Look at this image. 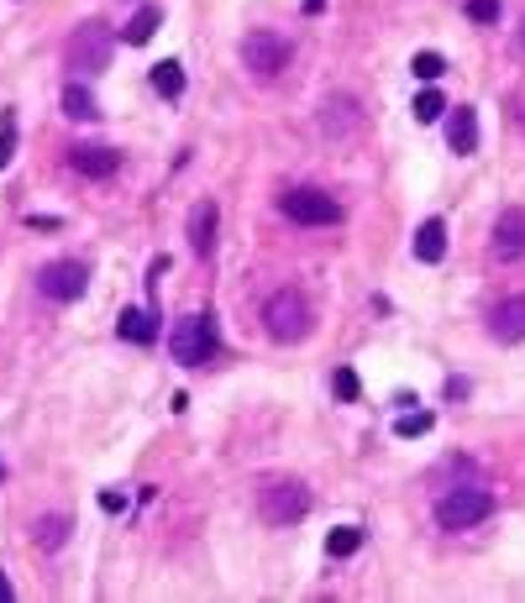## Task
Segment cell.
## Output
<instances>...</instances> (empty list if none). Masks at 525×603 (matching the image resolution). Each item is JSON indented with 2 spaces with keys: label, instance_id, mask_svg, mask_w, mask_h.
<instances>
[{
  "label": "cell",
  "instance_id": "6da1fadb",
  "mask_svg": "<svg viewBox=\"0 0 525 603\" xmlns=\"http://www.w3.org/2000/svg\"><path fill=\"white\" fill-rule=\"evenodd\" d=\"M111 58H116V37H111V27H100V21H79V27L68 32V43H63V63H68L74 74H106Z\"/></svg>",
  "mask_w": 525,
  "mask_h": 603
},
{
  "label": "cell",
  "instance_id": "7a4b0ae2",
  "mask_svg": "<svg viewBox=\"0 0 525 603\" xmlns=\"http://www.w3.org/2000/svg\"><path fill=\"white\" fill-rule=\"evenodd\" d=\"M494 514V494L483 483H463V488H447L436 504V525L441 530H473Z\"/></svg>",
  "mask_w": 525,
  "mask_h": 603
},
{
  "label": "cell",
  "instance_id": "3957f363",
  "mask_svg": "<svg viewBox=\"0 0 525 603\" xmlns=\"http://www.w3.org/2000/svg\"><path fill=\"white\" fill-rule=\"evenodd\" d=\"M263 330H268L274 341H284V346L305 341V336H310V305H305V294H299V289H279V294L263 305Z\"/></svg>",
  "mask_w": 525,
  "mask_h": 603
},
{
  "label": "cell",
  "instance_id": "277c9868",
  "mask_svg": "<svg viewBox=\"0 0 525 603\" xmlns=\"http://www.w3.org/2000/svg\"><path fill=\"white\" fill-rule=\"evenodd\" d=\"M169 352H174L179 368H205V362H216V352H221V341H216V321H211V315H189V321H179L174 336H169Z\"/></svg>",
  "mask_w": 525,
  "mask_h": 603
},
{
  "label": "cell",
  "instance_id": "5b68a950",
  "mask_svg": "<svg viewBox=\"0 0 525 603\" xmlns=\"http://www.w3.org/2000/svg\"><path fill=\"white\" fill-rule=\"evenodd\" d=\"M258 509H263L268 525H299L310 514V488L299 478H268L258 488Z\"/></svg>",
  "mask_w": 525,
  "mask_h": 603
},
{
  "label": "cell",
  "instance_id": "8992f818",
  "mask_svg": "<svg viewBox=\"0 0 525 603\" xmlns=\"http://www.w3.org/2000/svg\"><path fill=\"white\" fill-rule=\"evenodd\" d=\"M290 37H279V32H247L242 37V68L252 74V79H279L284 68H290Z\"/></svg>",
  "mask_w": 525,
  "mask_h": 603
},
{
  "label": "cell",
  "instance_id": "52a82bcc",
  "mask_svg": "<svg viewBox=\"0 0 525 603\" xmlns=\"http://www.w3.org/2000/svg\"><path fill=\"white\" fill-rule=\"evenodd\" d=\"M279 210L294 220V226H342V205L321 189H284L279 194Z\"/></svg>",
  "mask_w": 525,
  "mask_h": 603
},
{
  "label": "cell",
  "instance_id": "ba28073f",
  "mask_svg": "<svg viewBox=\"0 0 525 603\" xmlns=\"http://www.w3.org/2000/svg\"><path fill=\"white\" fill-rule=\"evenodd\" d=\"M37 289L48 294V299H63V305H74L84 289H90V268L79 263V258H59V263H48L43 274H37Z\"/></svg>",
  "mask_w": 525,
  "mask_h": 603
},
{
  "label": "cell",
  "instance_id": "9c48e42d",
  "mask_svg": "<svg viewBox=\"0 0 525 603\" xmlns=\"http://www.w3.org/2000/svg\"><path fill=\"white\" fill-rule=\"evenodd\" d=\"M315 126H321V137H326V142H347L352 131L362 126V106H357L352 95H331L326 106L315 110Z\"/></svg>",
  "mask_w": 525,
  "mask_h": 603
},
{
  "label": "cell",
  "instance_id": "30bf717a",
  "mask_svg": "<svg viewBox=\"0 0 525 603\" xmlns=\"http://www.w3.org/2000/svg\"><path fill=\"white\" fill-rule=\"evenodd\" d=\"M494 258L499 263H521L525 258V205H510V210H499L494 220Z\"/></svg>",
  "mask_w": 525,
  "mask_h": 603
},
{
  "label": "cell",
  "instance_id": "8fae6325",
  "mask_svg": "<svg viewBox=\"0 0 525 603\" xmlns=\"http://www.w3.org/2000/svg\"><path fill=\"white\" fill-rule=\"evenodd\" d=\"M489 336H494V341H505V346L525 341V294L499 299V305L489 310Z\"/></svg>",
  "mask_w": 525,
  "mask_h": 603
},
{
  "label": "cell",
  "instance_id": "7c38bea8",
  "mask_svg": "<svg viewBox=\"0 0 525 603\" xmlns=\"http://www.w3.org/2000/svg\"><path fill=\"white\" fill-rule=\"evenodd\" d=\"M216 231H221L216 200H200V205L189 210V247H195V258H216Z\"/></svg>",
  "mask_w": 525,
  "mask_h": 603
},
{
  "label": "cell",
  "instance_id": "4fadbf2b",
  "mask_svg": "<svg viewBox=\"0 0 525 603\" xmlns=\"http://www.w3.org/2000/svg\"><path fill=\"white\" fill-rule=\"evenodd\" d=\"M68 168H74V173H84V179H111V173L121 168V153H116V147L79 142V147H68Z\"/></svg>",
  "mask_w": 525,
  "mask_h": 603
},
{
  "label": "cell",
  "instance_id": "5bb4252c",
  "mask_svg": "<svg viewBox=\"0 0 525 603\" xmlns=\"http://www.w3.org/2000/svg\"><path fill=\"white\" fill-rule=\"evenodd\" d=\"M447 142H452L457 158L478 153V110H473V106H457L452 115H447Z\"/></svg>",
  "mask_w": 525,
  "mask_h": 603
},
{
  "label": "cell",
  "instance_id": "9a60e30c",
  "mask_svg": "<svg viewBox=\"0 0 525 603\" xmlns=\"http://www.w3.org/2000/svg\"><path fill=\"white\" fill-rule=\"evenodd\" d=\"M415 258L420 263H441L447 258V220H426L415 231Z\"/></svg>",
  "mask_w": 525,
  "mask_h": 603
},
{
  "label": "cell",
  "instance_id": "2e32d148",
  "mask_svg": "<svg viewBox=\"0 0 525 603\" xmlns=\"http://www.w3.org/2000/svg\"><path fill=\"white\" fill-rule=\"evenodd\" d=\"M121 336L131 341V346H147L153 336H158V310L147 305V310H126L121 315Z\"/></svg>",
  "mask_w": 525,
  "mask_h": 603
},
{
  "label": "cell",
  "instance_id": "e0dca14e",
  "mask_svg": "<svg viewBox=\"0 0 525 603\" xmlns=\"http://www.w3.org/2000/svg\"><path fill=\"white\" fill-rule=\"evenodd\" d=\"M59 106H63V115H68V121H95V115H100L95 95H90V84H63Z\"/></svg>",
  "mask_w": 525,
  "mask_h": 603
},
{
  "label": "cell",
  "instance_id": "ac0fdd59",
  "mask_svg": "<svg viewBox=\"0 0 525 603\" xmlns=\"http://www.w3.org/2000/svg\"><path fill=\"white\" fill-rule=\"evenodd\" d=\"M158 27H163V11L158 5H142L131 21H126V32H121V43H131V48H142L147 37H158Z\"/></svg>",
  "mask_w": 525,
  "mask_h": 603
},
{
  "label": "cell",
  "instance_id": "d6986e66",
  "mask_svg": "<svg viewBox=\"0 0 525 603\" xmlns=\"http://www.w3.org/2000/svg\"><path fill=\"white\" fill-rule=\"evenodd\" d=\"M153 90H158L163 100H179V95H184V63H179V58L153 63Z\"/></svg>",
  "mask_w": 525,
  "mask_h": 603
},
{
  "label": "cell",
  "instance_id": "ffe728a7",
  "mask_svg": "<svg viewBox=\"0 0 525 603\" xmlns=\"http://www.w3.org/2000/svg\"><path fill=\"white\" fill-rule=\"evenodd\" d=\"M68 530H74V520H68V514H43L32 541H37V551H59L63 541H68Z\"/></svg>",
  "mask_w": 525,
  "mask_h": 603
},
{
  "label": "cell",
  "instance_id": "44dd1931",
  "mask_svg": "<svg viewBox=\"0 0 525 603\" xmlns=\"http://www.w3.org/2000/svg\"><path fill=\"white\" fill-rule=\"evenodd\" d=\"M357 546H362V530H357V525H337V530L326 536V556H331V561H342V556H352Z\"/></svg>",
  "mask_w": 525,
  "mask_h": 603
},
{
  "label": "cell",
  "instance_id": "7402d4cb",
  "mask_svg": "<svg viewBox=\"0 0 525 603\" xmlns=\"http://www.w3.org/2000/svg\"><path fill=\"white\" fill-rule=\"evenodd\" d=\"M410 74L426 79V84H436V79L447 74V58H441V53H415V58H410Z\"/></svg>",
  "mask_w": 525,
  "mask_h": 603
},
{
  "label": "cell",
  "instance_id": "603a6c76",
  "mask_svg": "<svg viewBox=\"0 0 525 603\" xmlns=\"http://www.w3.org/2000/svg\"><path fill=\"white\" fill-rule=\"evenodd\" d=\"M11 158H16V110L5 106L0 110V168H11Z\"/></svg>",
  "mask_w": 525,
  "mask_h": 603
},
{
  "label": "cell",
  "instance_id": "cb8c5ba5",
  "mask_svg": "<svg viewBox=\"0 0 525 603\" xmlns=\"http://www.w3.org/2000/svg\"><path fill=\"white\" fill-rule=\"evenodd\" d=\"M441 110H447L441 90H420V95H415V121H426V126H431V121H441Z\"/></svg>",
  "mask_w": 525,
  "mask_h": 603
},
{
  "label": "cell",
  "instance_id": "d4e9b609",
  "mask_svg": "<svg viewBox=\"0 0 525 603\" xmlns=\"http://www.w3.org/2000/svg\"><path fill=\"white\" fill-rule=\"evenodd\" d=\"M431 425H436V420H431V409H410V415H400V420H394V431H400V436H405V440L426 436Z\"/></svg>",
  "mask_w": 525,
  "mask_h": 603
},
{
  "label": "cell",
  "instance_id": "484cf974",
  "mask_svg": "<svg viewBox=\"0 0 525 603\" xmlns=\"http://www.w3.org/2000/svg\"><path fill=\"white\" fill-rule=\"evenodd\" d=\"M331 393H337L342 404H352V399L362 393V384H357V373H352V368H337V373H331Z\"/></svg>",
  "mask_w": 525,
  "mask_h": 603
},
{
  "label": "cell",
  "instance_id": "4316f807",
  "mask_svg": "<svg viewBox=\"0 0 525 603\" xmlns=\"http://www.w3.org/2000/svg\"><path fill=\"white\" fill-rule=\"evenodd\" d=\"M467 21L494 27V21H499V0H467Z\"/></svg>",
  "mask_w": 525,
  "mask_h": 603
},
{
  "label": "cell",
  "instance_id": "83f0119b",
  "mask_svg": "<svg viewBox=\"0 0 525 603\" xmlns=\"http://www.w3.org/2000/svg\"><path fill=\"white\" fill-rule=\"evenodd\" d=\"M27 226H32V231H59L63 220L59 216H27Z\"/></svg>",
  "mask_w": 525,
  "mask_h": 603
},
{
  "label": "cell",
  "instance_id": "f1b7e54d",
  "mask_svg": "<svg viewBox=\"0 0 525 603\" xmlns=\"http://www.w3.org/2000/svg\"><path fill=\"white\" fill-rule=\"evenodd\" d=\"M100 509H106V514H121V509H126V498H121V494H100Z\"/></svg>",
  "mask_w": 525,
  "mask_h": 603
},
{
  "label": "cell",
  "instance_id": "f546056e",
  "mask_svg": "<svg viewBox=\"0 0 525 603\" xmlns=\"http://www.w3.org/2000/svg\"><path fill=\"white\" fill-rule=\"evenodd\" d=\"M299 5H305V16H321L326 11V0H299Z\"/></svg>",
  "mask_w": 525,
  "mask_h": 603
},
{
  "label": "cell",
  "instance_id": "4dcf8cb0",
  "mask_svg": "<svg viewBox=\"0 0 525 603\" xmlns=\"http://www.w3.org/2000/svg\"><path fill=\"white\" fill-rule=\"evenodd\" d=\"M0 603H11V577L0 572Z\"/></svg>",
  "mask_w": 525,
  "mask_h": 603
},
{
  "label": "cell",
  "instance_id": "1f68e13d",
  "mask_svg": "<svg viewBox=\"0 0 525 603\" xmlns=\"http://www.w3.org/2000/svg\"><path fill=\"white\" fill-rule=\"evenodd\" d=\"M521 48H525V21H521Z\"/></svg>",
  "mask_w": 525,
  "mask_h": 603
}]
</instances>
